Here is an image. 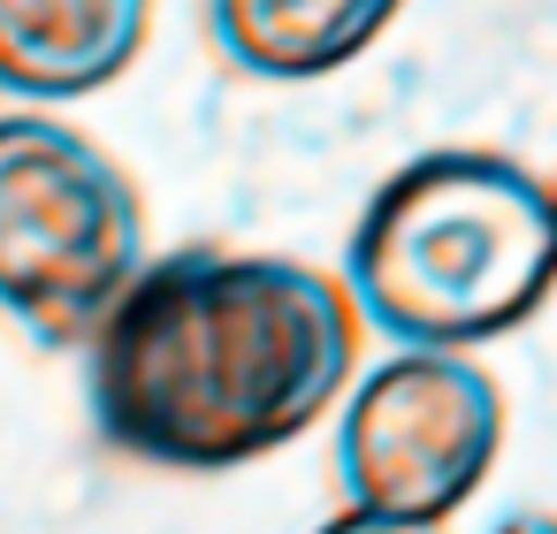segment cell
<instances>
[{
	"instance_id": "6da1fadb",
	"label": "cell",
	"mask_w": 557,
	"mask_h": 534,
	"mask_svg": "<svg viewBox=\"0 0 557 534\" xmlns=\"http://www.w3.org/2000/svg\"><path fill=\"white\" fill-rule=\"evenodd\" d=\"M359 298L290 252L184 245L146 260L85 344V405L115 458L237 473L329 420L359 367Z\"/></svg>"
},
{
	"instance_id": "7a4b0ae2",
	"label": "cell",
	"mask_w": 557,
	"mask_h": 534,
	"mask_svg": "<svg viewBox=\"0 0 557 534\" xmlns=\"http://www.w3.org/2000/svg\"><path fill=\"white\" fill-rule=\"evenodd\" d=\"M344 283L374 336L481 351L557 290V184L488 146L412 153L367 191L344 237Z\"/></svg>"
},
{
	"instance_id": "3957f363",
	"label": "cell",
	"mask_w": 557,
	"mask_h": 534,
	"mask_svg": "<svg viewBox=\"0 0 557 534\" xmlns=\"http://www.w3.org/2000/svg\"><path fill=\"white\" fill-rule=\"evenodd\" d=\"M146 260V199L92 131L62 108L0 115V321L39 351H85Z\"/></svg>"
},
{
	"instance_id": "277c9868",
	"label": "cell",
	"mask_w": 557,
	"mask_h": 534,
	"mask_svg": "<svg viewBox=\"0 0 557 534\" xmlns=\"http://www.w3.org/2000/svg\"><path fill=\"white\" fill-rule=\"evenodd\" d=\"M504 382L473 351L389 344L336 412V488L359 511L450 526L504 458Z\"/></svg>"
},
{
	"instance_id": "5b68a950",
	"label": "cell",
	"mask_w": 557,
	"mask_h": 534,
	"mask_svg": "<svg viewBox=\"0 0 557 534\" xmlns=\"http://www.w3.org/2000/svg\"><path fill=\"white\" fill-rule=\"evenodd\" d=\"M153 32V0H0V100L77 108L131 77Z\"/></svg>"
},
{
	"instance_id": "8992f818",
	"label": "cell",
	"mask_w": 557,
	"mask_h": 534,
	"mask_svg": "<svg viewBox=\"0 0 557 534\" xmlns=\"http://www.w3.org/2000/svg\"><path fill=\"white\" fill-rule=\"evenodd\" d=\"M397 16L405 0H207V39L237 77L321 85L374 54Z\"/></svg>"
},
{
	"instance_id": "52a82bcc",
	"label": "cell",
	"mask_w": 557,
	"mask_h": 534,
	"mask_svg": "<svg viewBox=\"0 0 557 534\" xmlns=\"http://www.w3.org/2000/svg\"><path fill=\"white\" fill-rule=\"evenodd\" d=\"M313 534H443V526H428V519H389V511H359V504H344L336 519H321Z\"/></svg>"
},
{
	"instance_id": "ba28073f",
	"label": "cell",
	"mask_w": 557,
	"mask_h": 534,
	"mask_svg": "<svg viewBox=\"0 0 557 534\" xmlns=\"http://www.w3.org/2000/svg\"><path fill=\"white\" fill-rule=\"evenodd\" d=\"M488 534H557V511H511V519L488 526Z\"/></svg>"
}]
</instances>
